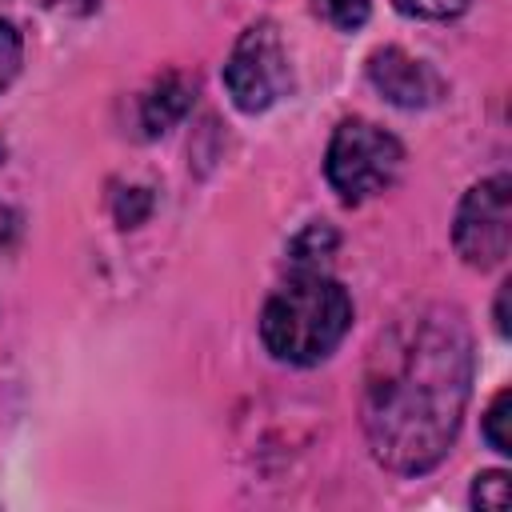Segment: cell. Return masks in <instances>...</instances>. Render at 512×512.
Here are the masks:
<instances>
[{
  "instance_id": "cell-1",
  "label": "cell",
  "mask_w": 512,
  "mask_h": 512,
  "mask_svg": "<svg viewBox=\"0 0 512 512\" xmlns=\"http://www.w3.org/2000/svg\"><path fill=\"white\" fill-rule=\"evenodd\" d=\"M472 392V332L460 308L424 304L372 348L364 380V432L372 456L404 476L444 460Z\"/></svg>"
},
{
  "instance_id": "cell-2",
  "label": "cell",
  "mask_w": 512,
  "mask_h": 512,
  "mask_svg": "<svg viewBox=\"0 0 512 512\" xmlns=\"http://www.w3.org/2000/svg\"><path fill=\"white\" fill-rule=\"evenodd\" d=\"M352 324L348 292L324 272H292L260 312V340L276 360L316 364L324 360Z\"/></svg>"
},
{
  "instance_id": "cell-3",
  "label": "cell",
  "mask_w": 512,
  "mask_h": 512,
  "mask_svg": "<svg viewBox=\"0 0 512 512\" xmlns=\"http://www.w3.org/2000/svg\"><path fill=\"white\" fill-rule=\"evenodd\" d=\"M400 164H404L400 140L392 132H384L380 124L352 116V120H340V128L332 132L324 172H328V184L344 200L356 204V200L384 192L396 180Z\"/></svg>"
},
{
  "instance_id": "cell-4",
  "label": "cell",
  "mask_w": 512,
  "mask_h": 512,
  "mask_svg": "<svg viewBox=\"0 0 512 512\" xmlns=\"http://www.w3.org/2000/svg\"><path fill=\"white\" fill-rule=\"evenodd\" d=\"M224 88L240 112H264L292 88V68L272 20H256L224 60Z\"/></svg>"
},
{
  "instance_id": "cell-5",
  "label": "cell",
  "mask_w": 512,
  "mask_h": 512,
  "mask_svg": "<svg viewBox=\"0 0 512 512\" xmlns=\"http://www.w3.org/2000/svg\"><path fill=\"white\" fill-rule=\"evenodd\" d=\"M456 252L472 268H496L512 244V184L508 176L480 180L464 192L452 224Z\"/></svg>"
},
{
  "instance_id": "cell-6",
  "label": "cell",
  "mask_w": 512,
  "mask_h": 512,
  "mask_svg": "<svg viewBox=\"0 0 512 512\" xmlns=\"http://www.w3.org/2000/svg\"><path fill=\"white\" fill-rule=\"evenodd\" d=\"M368 80L396 108H428L444 96V80L404 48H380L368 56Z\"/></svg>"
},
{
  "instance_id": "cell-7",
  "label": "cell",
  "mask_w": 512,
  "mask_h": 512,
  "mask_svg": "<svg viewBox=\"0 0 512 512\" xmlns=\"http://www.w3.org/2000/svg\"><path fill=\"white\" fill-rule=\"evenodd\" d=\"M188 104H192V88L184 84V76L168 72V76L144 96V108H140V124H144V132H148V136L168 132V128L188 112Z\"/></svg>"
},
{
  "instance_id": "cell-8",
  "label": "cell",
  "mask_w": 512,
  "mask_h": 512,
  "mask_svg": "<svg viewBox=\"0 0 512 512\" xmlns=\"http://www.w3.org/2000/svg\"><path fill=\"white\" fill-rule=\"evenodd\" d=\"M332 252H336V232H332L324 220H316V224H308V228L292 240L288 264H292V272H320V264H328Z\"/></svg>"
},
{
  "instance_id": "cell-9",
  "label": "cell",
  "mask_w": 512,
  "mask_h": 512,
  "mask_svg": "<svg viewBox=\"0 0 512 512\" xmlns=\"http://www.w3.org/2000/svg\"><path fill=\"white\" fill-rule=\"evenodd\" d=\"M484 440H488L500 456L512 452V392H508V388H500L496 400H492L488 412H484Z\"/></svg>"
},
{
  "instance_id": "cell-10",
  "label": "cell",
  "mask_w": 512,
  "mask_h": 512,
  "mask_svg": "<svg viewBox=\"0 0 512 512\" xmlns=\"http://www.w3.org/2000/svg\"><path fill=\"white\" fill-rule=\"evenodd\" d=\"M312 4H316V16L328 20V24L340 28V32L360 28V24L368 20V12H372L368 0H312Z\"/></svg>"
},
{
  "instance_id": "cell-11",
  "label": "cell",
  "mask_w": 512,
  "mask_h": 512,
  "mask_svg": "<svg viewBox=\"0 0 512 512\" xmlns=\"http://www.w3.org/2000/svg\"><path fill=\"white\" fill-rule=\"evenodd\" d=\"M512 500L508 492V472H480L476 484H472V504L476 508H488V512H504Z\"/></svg>"
},
{
  "instance_id": "cell-12",
  "label": "cell",
  "mask_w": 512,
  "mask_h": 512,
  "mask_svg": "<svg viewBox=\"0 0 512 512\" xmlns=\"http://www.w3.org/2000/svg\"><path fill=\"white\" fill-rule=\"evenodd\" d=\"M148 208H152V196H148V188H124V192L116 196V220H120L124 228L140 224V220L148 216Z\"/></svg>"
},
{
  "instance_id": "cell-13",
  "label": "cell",
  "mask_w": 512,
  "mask_h": 512,
  "mask_svg": "<svg viewBox=\"0 0 512 512\" xmlns=\"http://www.w3.org/2000/svg\"><path fill=\"white\" fill-rule=\"evenodd\" d=\"M396 8L404 16H420V20H448L464 8V0H396Z\"/></svg>"
},
{
  "instance_id": "cell-14",
  "label": "cell",
  "mask_w": 512,
  "mask_h": 512,
  "mask_svg": "<svg viewBox=\"0 0 512 512\" xmlns=\"http://www.w3.org/2000/svg\"><path fill=\"white\" fill-rule=\"evenodd\" d=\"M16 68H20V36H16L12 24L0 20V92L12 84Z\"/></svg>"
},
{
  "instance_id": "cell-15",
  "label": "cell",
  "mask_w": 512,
  "mask_h": 512,
  "mask_svg": "<svg viewBox=\"0 0 512 512\" xmlns=\"http://www.w3.org/2000/svg\"><path fill=\"white\" fill-rule=\"evenodd\" d=\"M16 232H20V216H16L12 208H4V204H0V244H8Z\"/></svg>"
},
{
  "instance_id": "cell-16",
  "label": "cell",
  "mask_w": 512,
  "mask_h": 512,
  "mask_svg": "<svg viewBox=\"0 0 512 512\" xmlns=\"http://www.w3.org/2000/svg\"><path fill=\"white\" fill-rule=\"evenodd\" d=\"M508 292H512V284H504L496 296V332L500 336H508Z\"/></svg>"
}]
</instances>
